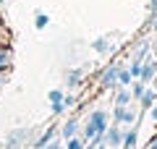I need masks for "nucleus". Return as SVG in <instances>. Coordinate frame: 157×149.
<instances>
[{
    "label": "nucleus",
    "mask_w": 157,
    "mask_h": 149,
    "mask_svg": "<svg viewBox=\"0 0 157 149\" xmlns=\"http://www.w3.org/2000/svg\"><path fill=\"white\" fill-rule=\"evenodd\" d=\"M110 126V118H107V110L97 107V110L89 113L84 123H81V139L84 141H105V131Z\"/></svg>",
    "instance_id": "obj_1"
},
{
    "label": "nucleus",
    "mask_w": 157,
    "mask_h": 149,
    "mask_svg": "<svg viewBox=\"0 0 157 149\" xmlns=\"http://www.w3.org/2000/svg\"><path fill=\"white\" fill-rule=\"evenodd\" d=\"M123 58H128V52H123L121 58L110 60L100 71V89H110V92H115V89H118V71H121V66H123Z\"/></svg>",
    "instance_id": "obj_2"
},
{
    "label": "nucleus",
    "mask_w": 157,
    "mask_h": 149,
    "mask_svg": "<svg viewBox=\"0 0 157 149\" xmlns=\"http://www.w3.org/2000/svg\"><path fill=\"white\" fill-rule=\"evenodd\" d=\"M144 115L141 110H136L134 105H113V123H118V126H139V118Z\"/></svg>",
    "instance_id": "obj_3"
},
{
    "label": "nucleus",
    "mask_w": 157,
    "mask_h": 149,
    "mask_svg": "<svg viewBox=\"0 0 157 149\" xmlns=\"http://www.w3.org/2000/svg\"><path fill=\"white\" fill-rule=\"evenodd\" d=\"M32 139V128H13L6 136V149H21Z\"/></svg>",
    "instance_id": "obj_4"
},
{
    "label": "nucleus",
    "mask_w": 157,
    "mask_h": 149,
    "mask_svg": "<svg viewBox=\"0 0 157 149\" xmlns=\"http://www.w3.org/2000/svg\"><path fill=\"white\" fill-rule=\"evenodd\" d=\"M78 133H81V120H78V115L66 118V123H63V126L58 128V136H60L63 141H68V139L78 136Z\"/></svg>",
    "instance_id": "obj_5"
},
{
    "label": "nucleus",
    "mask_w": 157,
    "mask_h": 149,
    "mask_svg": "<svg viewBox=\"0 0 157 149\" xmlns=\"http://www.w3.org/2000/svg\"><path fill=\"white\" fill-rule=\"evenodd\" d=\"M155 78H157V55H149L144 63H141L139 81H141V84H152Z\"/></svg>",
    "instance_id": "obj_6"
},
{
    "label": "nucleus",
    "mask_w": 157,
    "mask_h": 149,
    "mask_svg": "<svg viewBox=\"0 0 157 149\" xmlns=\"http://www.w3.org/2000/svg\"><path fill=\"white\" fill-rule=\"evenodd\" d=\"M105 144H107L110 149H121V144H123V126H118V123L107 126V131H105Z\"/></svg>",
    "instance_id": "obj_7"
},
{
    "label": "nucleus",
    "mask_w": 157,
    "mask_h": 149,
    "mask_svg": "<svg viewBox=\"0 0 157 149\" xmlns=\"http://www.w3.org/2000/svg\"><path fill=\"white\" fill-rule=\"evenodd\" d=\"M13 58H16L13 44H0V73H6V71L13 68Z\"/></svg>",
    "instance_id": "obj_8"
},
{
    "label": "nucleus",
    "mask_w": 157,
    "mask_h": 149,
    "mask_svg": "<svg viewBox=\"0 0 157 149\" xmlns=\"http://www.w3.org/2000/svg\"><path fill=\"white\" fill-rule=\"evenodd\" d=\"M58 139V126H47V131H42L37 139H34V144H32V149H45L50 141H55Z\"/></svg>",
    "instance_id": "obj_9"
},
{
    "label": "nucleus",
    "mask_w": 157,
    "mask_h": 149,
    "mask_svg": "<svg viewBox=\"0 0 157 149\" xmlns=\"http://www.w3.org/2000/svg\"><path fill=\"white\" fill-rule=\"evenodd\" d=\"M63 78H66L68 92H71V89H78V86H81V81H84V68H68Z\"/></svg>",
    "instance_id": "obj_10"
},
{
    "label": "nucleus",
    "mask_w": 157,
    "mask_h": 149,
    "mask_svg": "<svg viewBox=\"0 0 157 149\" xmlns=\"http://www.w3.org/2000/svg\"><path fill=\"white\" fill-rule=\"evenodd\" d=\"M136 144H139V126L123 128V144H121V149H136Z\"/></svg>",
    "instance_id": "obj_11"
},
{
    "label": "nucleus",
    "mask_w": 157,
    "mask_h": 149,
    "mask_svg": "<svg viewBox=\"0 0 157 149\" xmlns=\"http://www.w3.org/2000/svg\"><path fill=\"white\" fill-rule=\"evenodd\" d=\"M157 102V86L155 84H149V86L144 89V94H141V99H139V107H141V113H147L152 105Z\"/></svg>",
    "instance_id": "obj_12"
},
{
    "label": "nucleus",
    "mask_w": 157,
    "mask_h": 149,
    "mask_svg": "<svg viewBox=\"0 0 157 149\" xmlns=\"http://www.w3.org/2000/svg\"><path fill=\"white\" fill-rule=\"evenodd\" d=\"M113 105H134V94L128 86H118L113 92Z\"/></svg>",
    "instance_id": "obj_13"
},
{
    "label": "nucleus",
    "mask_w": 157,
    "mask_h": 149,
    "mask_svg": "<svg viewBox=\"0 0 157 149\" xmlns=\"http://www.w3.org/2000/svg\"><path fill=\"white\" fill-rule=\"evenodd\" d=\"M94 52H100V55H105L107 50H110V37L107 34H102V37H97V39H92V44H89Z\"/></svg>",
    "instance_id": "obj_14"
},
{
    "label": "nucleus",
    "mask_w": 157,
    "mask_h": 149,
    "mask_svg": "<svg viewBox=\"0 0 157 149\" xmlns=\"http://www.w3.org/2000/svg\"><path fill=\"white\" fill-rule=\"evenodd\" d=\"M131 81H134V76H131L128 66H121V71H118V86H131Z\"/></svg>",
    "instance_id": "obj_15"
},
{
    "label": "nucleus",
    "mask_w": 157,
    "mask_h": 149,
    "mask_svg": "<svg viewBox=\"0 0 157 149\" xmlns=\"http://www.w3.org/2000/svg\"><path fill=\"white\" fill-rule=\"evenodd\" d=\"M147 86H149V84H141L139 81V78H134V81H131V94H134V102H139V99H141V94H144V89Z\"/></svg>",
    "instance_id": "obj_16"
},
{
    "label": "nucleus",
    "mask_w": 157,
    "mask_h": 149,
    "mask_svg": "<svg viewBox=\"0 0 157 149\" xmlns=\"http://www.w3.org/2000/svg\"><path fill=\"white\" fill-rule=\"evenodd\" d=\"M0 44H13V34H11V29L6 26L3 18H0Z\"/></svg>",
    "instance_id": "obj_17"
},
{
    "label": "nucleus",
    "mask_w": 157,
    "mask_h": 149,
    "mask_svg": "<svg viewBox=\"0 0 157 149\" xmlns=\"http://www.w3.org/2000/svg\"><path fill=\"white\" fill-rule=\"evenodd\" d=\"M47 24H50V16H47V13H42V11L34 13V29L42 32V29H47Z\"/></svg>",
    "instance_id": "obj_18"
},
{
    "label": "nucleus",
    "mask_w": 157,
    "mask_h": 149,
    "mask_svg": "<svg viewBox=\"0 0 157 149\" xmlns=\"http://www.w3.org/2000/svg\"><path fill=\"white\" fill-rule=\"evenodd\" d=\"M84 139H81V133L78 136H73V139H68V141H63V149H84Z\"/></svg>",
    "instance_id": "obj_19"
},
{
    "label": "nucleus",
    "mask_w": 157,
    "mask_h": 149,
    "mask_svg": "<svg viewBox=\"0 0 157 149\" xmlns=\"http://www.w3.org/2000/svg\"><path fill=\"white\" fill-rule=\"evenodd\" d=\"M63 105H66V110H73V107L78 105V97L71 92H66V97H63Z\"/></svg>",
    "instance_id": "obj_20"
},
{
    "label": "nucleus",
    "mask_w": 157,
    "mask_h": 149,
    "mask_svg": "<svg viewBox=\"0 0 157 149\" xmlns=\"http://www.w3.org/2000/svg\"><path fill=\"white\" fill-rule=\"evenodd\" d=\"M50 113H52V115H63V113H66V105H63V99H60V102H50Z\"/></svg>",
    "instance_id": "obj_21"
},
{
    "label": "nucleus",
    "mask_w": 157,
    "mask_h": 149,
    "mask_svg": "<svg viewBox=\"0 0 157 149\" xmlns=\"http://www.w3.org/2000/svg\"><path fill=\"white\" fill-rule=\"evenodd\" d=\"M63 97H66V92H63V89H50V94H47V99H50V102H60Z\"/></svg>",
    "instance_id": "obj_22"
},
{
    "label": "nucleus",
    "mask_w": 157,
    "mask_h": 149,
    "mask_svg": "<svg viewBox=\"0 0 157 149\" xmlns=\"http://www.w3.org/2000/svg\"><path fill=\"white\" fill-rule=\"evenodd\" d=\"M144 149H157V133H152V136H149V141L144 144Z\"/></svg>",
    "instance_id": "obj_23"
},
{
    "label": "nucleus",
    "mask_w": 157,
    "mask_h": 149,
    "mask_svg": "<svg viewBox=\"0 0 157 149\" xmlns=\"http://www.w3.org/2000/svg\"><path fill=\"white\" fill-rule=\"evenodd\" d=\"M45 149H63V139H60V136H58V139H55V141H50V144H47V147H45Z\"/></svg>",
    "instance_id": "obj_24"
},
{
    "label": "nucleus",
    "mask_w": 157,
    "mask_h": 149,
    "mask_svg": "<svg viewBox=\"0 0 157 149\" xmlns=\"http://www.w3.org/2000/svg\"><path fill=\"white\" fill-rule=\"evenodd\" d=\"M147 13H157V0H149V3H147Z\"/></svg>",
    "instance_id": "obj_25"
},
{
    "label": "nucleus",
    "mask_w": 157,
    "mask_h": 149,
    "mask_svg": "<svg viewBox=\"0 0 157 149\" xmlns=\"http://www.w3.org/2000/svg\"><path fill=\"white\" fill-rule=\"evenodd\" d=\"M147 113H149V118H152V120L157 123V102H155V105H152V107H149V110H147Z\"/></svg>",
    "instance_id": "obj_26"
},
{
    "label": "nucleus",
    "mask_w": 157,
    "mask_h": 149,
    "mask_svg": "<svg viewBox=\"0 0 157 149\" xmlns=\"http://www.w3.org/2000/svg\"><path fill=\"white\" fill-rule=\"evenodd\" d=\"M97 149H110V147H107L105 141H100V144H97Z\"/></svg>",
    "instance_id": "obj_27"
},
{
    "label": "nucleus",
    "mask_w": 157,
    "mask_h": 149,
    "mask_svg": "<svg viewBox=\"0 0 157 149\" xmlns=\"http://www.w3.org/2000/svg\"><path fill=\"white\" fill-rule=\"evenodd\" d=\"M3 3H6V0H0V6H3ZM0 18H3V13H0Z\"/></svg>",
    "instance_id": "obj_28"
},
{
    "label": "nucleus",
    "mask_w": 157,
    "mask_h": 149,
    "mask_svg": "<svg viewBox=\"0 0 157 149\" xmlns=\"http://www.w3.org/2000/svg\"><path fill=\"white\" fill-rule=\"evenodd\" d=\"M155 81H157V78H155Z\"/></svg>",
    "instance_id": "obj_29"
}]
</instances>
